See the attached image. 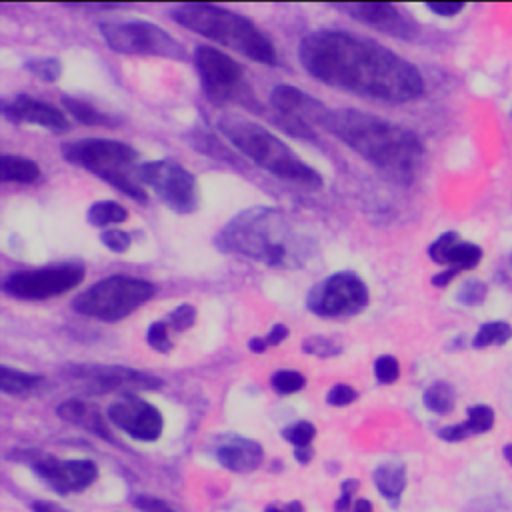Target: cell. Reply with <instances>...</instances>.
<instances>
[{"mask_svg": "<svg viewBox=\"0 0 512 512\" xmlns=\"http://www.w3.org/2000/svg\"><path fill=\"white\" fill-rule=\"evenodd\" d=\"M358 398V394H356V390L350 386V384H334L330 390H328V394H326V402L330 404V406H348V404H352L354 400Z\"/></svg>", "mask_w": 512, "mask_h": 512, "instance_id": "cell-39", "label": "cell"}, {"mask_svg": "<svg viewBox=\"0 0 512 512\" xmlns=\"http://www.w3.org/2000/svg\"><path fill=\"white\" fill-rule=\"evenodd\" d=\"M460 272L458 270H452V268H444L442 272H438V274H434L432 276V286H436V288H444V286H448L456 276H458Z\"/></svg>", "mask_w": 512, "mask_h": 512, "instance_id": "cell-44", "label": "cell"}, {"mask_svg": "<svg viewBox=\"0 0 512 512\" xmlns=\"http://www.w3.org/2000/svg\"><path fill=\"white\" fill-rule=\"evenodd\" d=\"M108 420L140 442H154L164 430L160 410L134 394H126L124 398L112 402L108 406Z\"/></svg>", "mask_w": 512, "mask_h": 512, "instance_id": "cell-16", "label": "cell"}, {"mask_svg": "<svg viewBox=\"0 0 512 512\" xmlns=\"http://www.w3.org/2000/svg\"><path fill=\"white\" fill-rule=\"evenodd\" d=\"M298 60L322 84L386 104H406L424 94V78L412 62L344 30L306 34L298 46Z\"/></svg>", "mask_w": 512, "mask_h": 512, "instance_id": "cell-1", "label": "cell"}, {"mask_svg": "<svg viewBox=\"0 0 512 512\" xmlns=\"http://www.w3.org/2000/svg\"><path fill=\"white\" fill-rule=\"evenodd\" d=\"M166 322L176 332H184V330L192 328L194 322H196V308H194V304L184 302V304L176 306L172 312H168Z\"/></svg>", "mask_w": 512, "mask_h": 512, "instance_id": "cell-35", "label": "cell"}, {"mask_svg": "<svg viewBox=\"0 0 512 512\" xmlns=\"http://www.w3.org/2000/svg\"><path fill=\"white\" fill-rule=\"evenodd\" d=\"M314 436H316V428L312 422H306V420H298L282 430V438L288 440L294 448L310 446Z\"/></svg>", "mask_w": 512, "mask_h": 512, "instance_id": "cell-32", "label": "cell"}, {"mask_svg": "<svg viewBox=\"0 0 512 512\" xmlns=\"http://www.w3.org/2000/svg\"><path fill=\"white\" fill-rule=\"evenodd\" d=\"M194 66L200 76L206 98L216 104H240L246 110L262 114V104L246 80L242 66L214 46H198L194 50Z\"/></svg>", "mask_w": 512, "mask_h": 512, "instance_id": "cell-8", "label": "cell"}, {"mask_svg": "<svg viewBox=\"0 0 512 512\" xmlns=\"http://www.w3.org/2000/svg\"><path fill=\"white\" fill-rule=\"evenodd\" d=\"M40 166L26 158L16 154H4L0 158V178L2 182H16V184H34L40 180Z\"/></svg>", "mask_w": 512, "mask_h": 512, "instance_id": "cell-23", "label": "cell"}, {"mask_svg": "<svg viewBox=\"0 0 512 512\" xmlns=\"http://www.w3.org/2000/svg\"><path fill=\"white\" fill-rule=\"evenodd\" d=\"M84 280V266L76 262L28 268L10 272L4 282V294L16 300H48L74 290Z\"/></svg>", "mask_w": 512, "mask_h": 512, "instance_id": "cell-10", "label": "cell"}, {"mask_svg": "<svg viewBox=\"0 0 512 512\" xmlns=\"http://www.w3.org/2000/svg\"><path fill=\"white\" fill-rule=\"evenodd\" d=\"M60 152L66 162L102 178L132 200H148L146 186L138 178V152L130 144L110 138H82L62 144Z\"/></svg>", "mask_w": 512, "mask_h": 512, "instance_id": "cell-6", "label": "cell"}, {"mask_svg": "<svg viewBox=\"0 0 512 512\" xmlns=\"http://www.w3.org/2000/svg\"><path fill=\"white\" fill-rule=\"evenodd\" d=\"M26 68L40 80L54 84L62 76V62L58 58H32L26 62Z\"/></svg>", "mask_w": 512, "mask_h": 512, "instance_id": "cell-31", "label": "cell"}, {"mask_svg": "<svg viewBox=\"0 0 512 512\" xmlns=\"http://www.w3.org/2000/svg\"><path fill=\"white\" fill-rule=\"evenodd\" d=\"M502 456H504V460L512 466V444H506V446L502 448Z\"/></svg>", "mask_w": 512, "mask_h": 512, "instance_id": "cell-50", "label": "cell"}, {"mask_svg": "<svg viewBox=\"0 0 512 512\" xmlns=\"http://www.w3.org/2000/svg\"><path fill=\"white\" fill-rule=\"evenodd\" d=\"M228 254H240L274 268H300L310 256V242L290 218L272 206H252L238 212L214 238Z\"/></svg>", "mask_w": 512, "mask_h": 512, "instance_id": "cell-3", "label": "cell"}, {"mask_svg": "<svg viewBox=\"0 0 512 512\" xmlns=\"http://www.w3.org/2000/svg\"><path fill=\"white\" fill-rule=\"evenodd\" d=\"M100 242L116 254H124L132 246V236L120 228H108L100 234Z\"/></svg>", "mask_w": 512, "mask_h": 512, "instance_id": "cell-38", "label": "cell"}, {"mask_svg": "<svg viewBox=\"0 0 512 512\" xmlns=\"http://www.w3.org/2000/svg\"><path fill=\"white\" fill-rule=\"evenodd\" d=\"M32 510H34V512H60L58 506H54V504H50V502H42V500L34 502V504H32Z\"/></svg>", "mask_w": 512, "mask_h": 512, "instance_id": "cell-49", "label": "cell"}, {"mask_svg": "<svg viewBox=\"0 0 512 512\" xmlns=\"http://www.w3.org/2000/svg\"><path fill=\"white\" fill-rule=\"evenodd\" d=\"M86 218L92 226L108 230V226H116V224L126 222L128 220V210L122 204L114 202V200H100V202H94L88 208Z\"/></svg>", "mask_w": 512, "mask_h": 512, "instance_id": "cell-27", "label": "cell"}, {"mask_svg": "<svg viewBox=\"0 0 512 512\" xmlns=\"http://www.w3.org/2000/svg\"><path fill=\"white\" fill-rule=\"evenodd\" d=\"M56 414L62 420L70 422V424H76V426H80V428H84V430H88V432H92L100 438L110 440V432H108V426H106L100 410L94 404L86 402V400H80V398L64 400V402L58 404Z\"/></svg>", "mask_w": 512, "mask_h": 512, "instance_id": "cell-22", "label": "cell"}, {"mask_svg": "<svg viewBox=\"0 0 512 512\" xmlns=\"http://www.w3.org/2000/svg\"><path fill=\"white\" fill-rule=\"evenodd\" d=\"M374 376L380 384H394L400 376V364L392 354H382L374 362Z\"/></svg>", "mask_w": 512, "mask_h": 512, "instance_id": "cell-36", "label": "cell"}, {"mask_svg": "<svg viewBox=\"0 0 512 512\" xmlns=\"http://www.w3.org/2000/svg\"><path fill=\"white\" fill-rule=\"evenodd\" d=\"M154 296V284L126 274H112L82 290L72 300V310L102 322H118Z\"/></svg>", "mask_w": 512, "mask_h": 512, "instance_id": "cell-7", "label": "cell"}, {"mask_svg": "<svg viewBox=\"0 0 512 512\" xmlns=\"http://www.w3.org/2000/svg\"><path fill=\"white\" fill-rule=\"evenodd\" d=\"M98 30L108 48L118 54L188 58L186 48L170 32L146 20H102Z\"/></svg>", "mask_w": 512, "mask_h": 512, "instance_id": "cell-9", "label": "cell"}, {"mask_svg": "<svg viewBox=\"0 0 512 512\" xmlns=\"http://www.w3.org/2000/svg\"><path fill=\"white\" fill-rule=\"evenodd\" d=\"M464 2H428L426 8L436 14V16H444V18H452L456 14H460L464 10Z\"/></svg>", "mask_w": 512, "mask_h": 512, "instance_id": "cell-42", "label": "cell"}, {"mask_svg": "<svg viewBox=\"0 0 512 512\" xmlns=\"http://www.w3.org/2000/svg\"><path fill=\"white\" fill-rule=\"evenodd\" d=\"M486 296H488V286L482 280H466L460 286L456 300L462 302L464 306H478L486 300Z\"/></svg>", "mask_w": 512, "mask_h": 512, "instance_id": "cell-34", "label": "cell"}, {"mask_svg": "<svg viewBox=\"0 0 512 512\" xmlns=\"http://www.w3.org/2000/svg\"><path fill=\"white\" fill-rule=\"evenodd\" d=\"M302 350L312 356H338L342 352V346H338L334 340L326 336H310L302 342Z\"/></svg>", "mask_w": 512, "mask_h": 512, "instance_id": "cell-37", "label": "cell"}, {"mask_svg": "<svg viewBox=\"0 0 512 512\" xmlns=\"http://www.w3.org/2000/svg\"><path fill=\"white\" fill-rule=\"evenodd\" d=\"M336 8L358 22L396 38H412L418 32V26L390 2H346L338 4Z\"/></svg>", "mask_w": 512, "mask_h": 512, "instance_id": "cell-17", "label": "cell"}, {"mask_svg": "<svg viewBox=\"0 0 512 512\" xmlns=\"http://www.w3.org/2000/svg\"><path fill=\"white\" fill-rule=\"evenodd\" d=\"M216 460L232 472H252L264 460V450L256 440L244 436H226L216 446Z\"/></svg>", "mask_w": 512, "mask_h": 512, "instance_id": "cell-20", "label": "cell"}, {"mask_svg": "<svg viewBox=\"0 0 512 512\" xmlns=\"http://www.w3.org/2000/svg\"><path fill=\"white\" fill-rule=\"evenodd\" d=\"M218 130L236 150H240L246 158H250L254 164L274 174L276 178L306 190L322 188V174L308 166L262 124L242 114H224L218 120Z\"/></svg>", "mask_w": 512, "mask_h": 512, "instance_id": "cell-5", "label": "cell"}, {"mask_svg": "<svg viewBox=\"0 0 512 512\" xmlns=\"http://www.w3.org/2000/svg\"><path fill=\"white\" fill-rule=\"evenodd\" d=\"M134 504H136V508L140 510V512H178L172 504H168L166 500H162V498H154V496H138L136 500H134Z\"/></svg>", "mask_w": 512, "mask_h": 512, "instance_id": "cell-40", "label": "cell"}, {"mask_svg": "<svg viewBox=\"0 0 512 512\" xmlns=\"http://www.w3.org/2000/svg\"><path fill=\"white\" fill-rule=\"evenodd\" d=\"M510 340H512V324L506 320H490L480 324V328L472 336V346L474 348L504 346Z\"/></svg>", "mask_w": 512, "mask_h": 512, "instance_id": "cell-28", "label": "cell"}, {"mask_svg": "<svg viewBox=\"0 0 512 512\" xmlns=\"http://www.w3.org/2000/svg\"><path fill=\"white\" fill-rule=\"evenodd\" d=\"M360 482L358 480H344L340 486V498L336 500V512H346L352 508V494L358 490Z\"/></svg>", "mask_w": 512, "mask_h": 512, "instance_id": "cell-41", "label": "cell"}, {"mask_svg": "<svg viewBox=\"0 0 512 512\" xmlns=\"http://www.w3.org/2000/svg\"><path fill=\"white\" fill-rule=\"evenodd\" d=\"M2 112L6 120L10 122H26V124H36L42 128H48L52 132H66L70 128L68 118L62 110L56 106L42 102L34 96L28 94H16L12 100L4 102Z\"/></svg>", "mask_w": 512, "mask_h": 512, "instance_id": "cell-18", "label": "cell"}, {"mask_svg": "<svg viewBox=\"0 0 512 512\" xmlns=\"http://www.w3.org/2000/svg\"><path fill=\"white\" fill-rule=\"evenodd\" d=\"M62 104L68 110V114H72L78 122H82L86 126H112L114 124V120L108 114L100 112L98 108H94L92 104H88L80 98L62 96Z\"/></svg>", "mask_w": 512, "mask_h": 512, "instance_id": "cell-29", "label": "cell"}, {"mask_svg": "<svg viewBox=\"0 0 512 512\" xmlns=\"http://www.w3.org/2000/svg\"><path fill=\"white\" fill-rule=\"evenodd\" d=\"M176 24L208 40L232 48L248 60L274 66L278 50L274 42L246 16L208 2H186L170 10Z\"/></svg>", "mask_w": 512, "mask_h": 512, "instance_id": "cell-4", "label": "cell"}, {"mask_svg": "<svg viewBox=\"0 0 512 512\" xmlns=\"http://www.w3.org/2000/svg\"><path fill=\"white\" fill-rule=\"evenodd\" d=\"M66 376L86 384L90 392H138V390H158L162 380L148 372H140L126 366H108V364H72L66 370Z\"/></svg>", "mask_w": 512, "mask_h": 512, "instance_id": "cell-14", "label": "cell"}, {"mask_svg": "<svg viewBox=\"0 0 512 512\" xmlns=\"http://www.w3.org/2000/svg\"><path fill=\"white\" fill-rule=\"evenodd\" d=\"M496 414L486 404H474L466 410V420L450 426H442L438 430V438L446 442H462L470 436H478L484 432H490L494 428Z\"/></svg>", "mask_w": 512, "mask_h": 512, "instance_id": "cell-21", "label": "cell"}, {"mask_svg": "<svg viewBox=\"0 0 512 512\" xmlns=\"http://www.w3.org/2000/svg\"><path fill=\"white\" fill-rule=\"evenodd\" d=\"M422 402L424 406L438 414V416H446L454 410L456 406V392L452 388V384L444 382V380H438V382H432L424 394H422Z\"/></svg>", "mask_w": 512, "mask_h": 512, "instance_id": "cell-26", "label": "cell"}, {"mask_svg": "<svg viewBox=\"0 0 512 512\" xmlns=\"http://www.w3.org/2000/svg\"><path fill=\"white\" fill-rule=\"evenodd\" d=\"M168 322L166 320H156L148 326L146 330V342L150 348H154L160 354H168L174 348V342L168 334Z\"/></svg>", "mask_w": 512, "mask_h": 512, "instance_id": "cell-33", "label": "cell"}, {"mask_svg": "<svg viewBox=\"0 0 512 512\" xmlns=\"http://www.w3.org/2000/svg\"><path fill=\"white\" fill-rule=\"evenodd\" d=\"M32 470L58 494H72L88 488L96 476L98 468L88 458H72V460H58L46 454H32L30 460Z\"/></svg>", "mask_w": 512, "mask_h": 512, "instance_id": "cell-15", "label": "cell"}, {"mask_svg": "<svg viewBox=\"0 0 512 512\" xmlns=\"http://www.w3.org/2000/svg\"><path fill=\"white\" fill-rule=\"evenodd\" d=\"M322 128L396 180H410L424 156V144L414 130L362 110H330Z\"/></svg>", "mask_w": 512, "mask_h": 512, "instance_id": "cell-2", "label": "cell"}, {"mask_svg": "<svg viewBox=\"0 0 512 512\" xmlns=\"http://www.w3.org/2000/svg\"><path fill=\"white\" fill-rule=\"evenodd\" d=\"M374 484L378 492L396 502L406 488V468L402 462H384L374 470Z\"/></svg>", "mask_w": 512, "mask_h": 512, "instance_id": "cell-24", "label": "cell"}, {"mask_svg": "<svg viewBox=\"0 0 512 512\" xmlns=\"http://www.w3.org/2000/svg\"><path fill=\"white\" fill-rule=\"evenodd\" d=\"M42 376L40 374H30V372H22L10 366H2L0 368V390L4 394H12V396H24L32 390H36L42 384Z\"/></svg>", "mask_w": 512, "mask_h": 512, "instance_id": "cell-25", "label": "cell"}, {"mask_svg": "<svg viewBox=\"0 0 512 512\" xmlns=\"http://www.w3.org/2000/svg\"><path fill=\"white\" fill-rule=\"evenodd\" d=\"M270 384L278 394H294V392H300L306 386V378L298 370L282 368V370H276L272 374Z\"/></svg>", "mask_w": 512, "mask_h": 512, "instance_id": "cell-30", "label": "cell"}, {"mask_svg": "<svg viewBox=\"0 0 512 512\" xmlns=\"http://www.w3.org/2000/svg\"><path fill=\"white\" fill-rule=\"evenodd\" d=\"M270 104L280 114L278 124L292 136L304 140H316L312 126H322L326 114L330 112V108H326L314 96L290 84H278L270 92Z\"/></svg>", "mask_w": 512, "mask_h": 512, "instance_id": "cell-13", "label": "cell"}, {"mask_svg": "<svg viewBox=\"0 0 512 512\" xmlns=\"http://www.w3.org/2000/svg\"><path fill=\"white\" fill-rule=\"evenodd\" d=\"M248 348H250V352H254V354H262V352L268 348V344H266L264 338L254 336V338L248 340Z\"/></svg>", "mask_w": 512, "mask_h": 512, "instance_id": "cell-46", "label": "cell"}, {"mask_svg": "<svg viewBox=\"0 0 512 512\" xmlns=\"http://www.w3.org/2000/svg\"><path fill=\"white\" fill-rule=\"evenodd\" d=\"M368 300V286L358 274L334 272L310 288L306 308L320 318H344L362 312Z\"/></svg>", "mask_w": 512, "mask_h": 512, "instance_id": "cell-11", "label": "cell"}, {"mask_svg": "<svg viewBox=\"0 0 512 512\" xmlns=\"http://www.w3.org/2000/svg\"><path fill=\"white\" fill-rule=\"evenodd\" d=\"M352 512H374V508H372V502H370V500L358 498V500L352 504Z\"/></svg>", "mask_w": 512, "mask_h": 512, "instance_id": "cell-47", "label": "cell"}, {"mask_svg": "<svg viewBox=\"0 0 512 512\" xmlns=\"http://www.w3.org/2000/svg\"><path fill=\"white\" fill-rule=\"evenodd\" d=\"M266 512H304V510H302V506H300L298 502H292V504H288V506H284V508L268 506V508H266Z\"/></svg>", "mask_w": 512, "mask_h": 512, "instance_id": "cell-48", "label": "cell"}, {"mask_svg": "<svg viewBox=\"0 0 512 512\" xmlns=\"http://www.w3.org/2000/svg\"><path fill=\"white\" fill-rule=\"evenodd\" d=\"M314 456V450L312 446H306V448H294V458L300 462V464H308Z\"/></svg>", "mask_w": 512, "mask_h": 512, "instance_id": "cell-45", "label": "cell"}, {"mask_svg": "<svg viewBox=\"0 0 512 512\" xmlns=\"http://www.w3.org/2000/svg\"><path fill=\"white\" fill-rule=\"evenodd\" d=\"M286 338H288V328H286V324H282V322H276V324L268 330V334L264 336V340H266L268 346H278V344L284 342Z\"/></svg>", "mask_w": 512, "mask_h": 512, "instance_id": "cell-43", "label": "cell"}, {"mask_svg": "<svg viewBox=\"0 0 512 512\" xmlns=\"http://www.w3.org/2000/svg\"><path fill=\"white\" fill-rule=\"evenodd\" d=\"M138 178L178 214L194 212L198 206L196 176L172 160H150L138 168Z\"/></svg>", "mask_w": 512, "mask_h": 512, "instance_id": "cell-12", "label": "cell"}, {"mask_svg": "<svg viewBox=\"0 0 512 512\" xmlns=\"http://www.w3.org/2000/svg\"><path fill=\"white\" fill-rule=\"evenodd\" d=\"M428 256L434 264L462 272L476 268L484 258V250L474 242L462 240L458 232L448 230L428 246Z\"/></svg>", "mask_w": 512, "mask_h": 512, "instance_id": "cell-19", "label": "cell"}]
</instances>
